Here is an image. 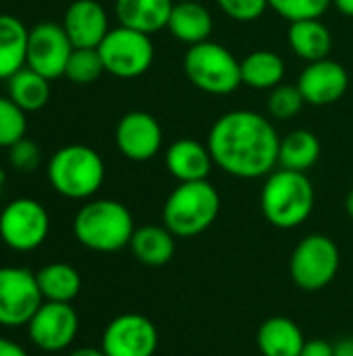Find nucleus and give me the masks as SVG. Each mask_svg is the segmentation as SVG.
<instances>
[{
    "label": "nucleus",
    "mask_w": 353,
    "mask_h": 356,
    "mask_svg": "<svg viewBox=\"0 0 353 356\" xmlns=\"http://www.w3.org/2000/svg\"><path fill=\"white\" fill-rule=\"evenodd\" d=\"M0 356H29V355H27V350H25L21 344L12 342V340H8V338H0Z\"/></svg>",
    "instance_id": "obj_35"
},
{
    "label": "nucleus",
    "mask_w": 353,
    "mask_h": 356,
    "mask_svg": "<svg viewBox=\"0 0 353 356\" xmlns=\"http://www.w3.org/2000/svg\"><path fill=\"white\" fill-rule=\"evenodd\" d=\"M73 50L75 46L60 23H37L29 29L27 38V67L52 81L64 75Z\"/></svg>",
    "instance_id": "obj_12"
},
{
    "label": "nucleus",
    "mask_w": 353,
    "mask_h": 356,
    "mask_svg": "<svg viewBox=\"0 0 353 356\" xmlns=\"http://www.w3.org/2000/svg\"><path fill=\"white\" fill-rule=\"evenodd\" d=\"M339 246L325 234H310L298 242L291 252L289 273L293 284L304 292L327 288L339 273Z\"/></svg>",
    "instance_id": "obj_8"
},
{
    "label": "nucleus",
    "mask_w": 353,
    "mask_h": 356,
    "mask_svg": "<svg viewBox=\"0 0 353 356\" xmlns=\"http://www.w3.org/2000/svg\"><path fill=\"white\" fill-rule=\"evenodd\" d=\"M69 356H106V355H104V350H102V348H89V346H85V348H77V350H73Z\"/></svg>",
    "instance_id": "obj_38"
},
{
    "label": "nucleus",
    "mask_w": 353,
    "mask_h": 356,
    "mask_svg": "<svg viewBox=\"0 0 353 356\" xmlns=\"http://www.w3.org/2000/svg\"><path fill=\"white\" fill-rule=\"evenodd\" d=\"M100 348L106 356H154L158 330L144 315L123 313L106 325Z\"/></svg>",
    "instance_id": "obj_13"
},
{
    "label": "nucleus",
    "mask_w": 353,
    "mask_h": 356,
    "mask_svg": "<svg viewBox=\"0 0 353 356\" xmlns=\"http://www.w3.org/2000/svg\"><path fill=\"white\" fill-rule=\"evenodd\" d=\"M46 175L56 194L69 200L94 198L106 177V165L98 150L85 144H69L58 148L48 165Z\"/></svg>",
    "instance_id": "obj_4"
},
{
    "label": "nucleus",
    "mask_w": 353,
    "mask_h": 356,
    "mask_svg": "<svg viewBox=\"0 0 353 356\" xmlns=\"http://www.w3.org/2000/svg\"><path fill=\"white\" fill-rule=\"evenodd\" d=\"M50 234V215L33 198H15L0 211V240L15 252L40 248Z\"/></svg>",
    "instance_id": "obj_9"
},
{
    "label": "nucleus",
    "mask_w": 353,
    "mask_h": 356,
    "mask_svg": "<svg viewBox=\"0 0 353 356\" xmlns=\"http://www.w3.org/2000/svg\"><path fill=\"white\" fill-rule=\"evenodd\" d=\"M300 356H335V344L329 340H306Z\"/></svg>",
    "instance_id": "obj_34"
},
{
    "label": "nucleus",
    "mask_w": 353,
    "mask_h": 356,
    "mask_svg": "<svg viewBox=\"0 0 353 356\" xmlns=\"http://www.w3.org/2000/svg\"><path fill=\"white\" fill-rule=\"evenodd\" d=\"M287 73L285 58L266 48H258L241 58V83L252 90L270 92L283 83Z\"/></svg>",
    "instance_id": "obj_22"
},
{
    "label": "nucleus",
    "mask_w": 353,
    "mask_h": 356,
    "mask_svg": "<svg viewBox=\"0 0 353 356\" xmlns=\"http://www.w3.org/2000/svg\"><path fill=\"white\" fill-rule=\"evenodd\" d=\"M35 273L23 267H0V325L21 327L27 325L35 311L42 307Z\"/></svg>",
    "instance_id": "obj_10"
},
{
    "label": "nucleus",
    "mask_w": 353,
    "mask_h": 356,
    "mask_svg": "<svg viewBox=\"0 0 353 356\" xmlns=\"http://www.w3.org/2000/svg\"><path fill=\"white\" fill-rule=\"evenodd\" d=\"M183 73L196 90L210 96H229L243 86L241 60L227 46L212 40L185 50Z\"/></svg>",
    "instance_id": "obj_6"
},
{
    "label": "nucleus",
    "mask_w": 353,
    "mask_h": 356,
    "mask_svg": "<svg viewBox=\"0 0 353 356\" xmlns=\"http://www.w3.org/2000/svg\"><path fill=\"white\" fill-rule=\"evenodd\" d=\"M8 163L12 169L17 171H23V173H31L40 167L42 163V152H40V146L33 142V140H19L15 146L8 148Z\"/></svg>",
    "instance_id": "obj_33"
},
{
    "label": "nucleus",
    "mask_w": 353,
    "mask_h": 356,
    "mask_svg": "<svg viewBox=\"0 0 353 356\" xmlns=\"http://www.w3.org/2000/svg\"><path fill=\"white\" fill-rule=\"evenodd\" d=\"M164 167L179 181H202L208 179L214 161L208 144L193 138H179L164 150Z\"/></svg>",
    "instance_id": "obj_17"
},
{
    "label": "nucleus",
    "mask_w": 353,
    "mask_h": 356,
    "mask_svg": "<svg viewBox=\"0 0 353 356\" xmlns=\"http://www.w3.org/2000/svg\"><path fill=\"white\" fill-rule=\"evenodd\" d=\"M306 100V104L312 106H329L339 102L347 88H350V75L347 69L333 58H322L308 63L295 83Z\"/></svg>",
    "instance_id": "obj_15"
},
{
    "label": "nucleus",
    "mask_w": 353,
    "mask_h": 356,
    "mask_svg": "<svg viewBox=\"0 0 353 356\" xmlns=\"http://www.w3.org/2000/svg\"><path fill=\"white\" fill-rule=\"evenodd\" d=\"M221 13L237 23H254L270 8L268 0H216Z\"/></svg>",
    "instance_id": "obj_32"
},
{
    "label": "nucleus",
    "mask_w": 353,
    "mask_h": 356,
    "mask_svg": "<svg viewBox=\"0 0 353 356\" xmlns=\"http://www.w3.org/2000/svg\"><path fill=\"white\" fill-rule=\"evenodd\" d=\"M322 146L314 131L293 129L279 144V167L289 171L308 173L320 159Z\"/></svg>",
    "instance_id": "obj_25"
},
{
    "label": "nucleus",
    "mask_w": 353,
    "mask_h": 356,
    "mask_svg": "<svg viewBox=\"0 0 353 356\" xmlns=\"http://www.w3.org/2000/svg\"><path fill=\"white\" fill-rule=\"evenodd\" d=\"M98 52L104 63V71L119 79H135L150 71L156 48L152 35L137 29L117 25L110 27Z\"/></svg>",
    "instance_id": "obj_7"
},
{
    "label": "nucleus",
    "mask_w": 353,
    "mask_h": 356,
    "mask_svg": "<svg viewBox=\"0 0 353 356\" xmlns=\"http://www.w3.org/2000/svg\"><path fill=\"white\" fill-rule=\"evenodd\" d=\"M166 29L177 42L189 48L210 40L214 31V17L204 2L198 0L175 2Z\"/></svg>",
    "instance_id": "obj_18"
},
{
    "label": "nucleus",
    "mask_w": 353,
    "mask_h": 356,
    "mask_svg": "<svg viewBox=\"0 0 353 356\" xmlns=\"http://www.w3.org/2000/svg\"><path fill=\"white\" fill-rule=\"evenodd\" d=\"M27 134V113L8 96H0V148H10Z\"/></svg>",
    "instance_id": "obj_30"
},
{
    "label": "nucleus",
    "mask_w": 353,
    "mask_h": 356,
    "mask_svg": "<svg viewBox=\"0 0 353 356\" xmlns=\"http://www.w3.org/2000/svg\"><path fill=\"white\" fill-rule=\"evenodd\" d=\"M221 213V194L208 181H183L164 200L162 225L175 238H196L210 229Z\"/></svg>",
    "instance_id": "obj_5"
},
{
    "label": "nucleus",
    "mask_w": 353,
    "mask_h": 356,
    "mask_svg": "<svg viewBox=\"0 0 353 356\" xmlns=\"http://www.w3.org/2000/svg\"><path fill=\"white\" fill-rule=\"evenodd\" d=\"M135 232L131 211L112 198L87 200L73 219L77 242L94 252H119L129 246Z\"/></svg>",
    "instance_id": "obj_3"
},
{
    "label": "nucleus",
    "mask_w": 353,
    "mask_h": 356,
    "mask_svg": "<svg viewBox=\"0 0 353 356\" xmlns=\"http://www.w3.org/2000/svg\"><path fill=\"white\" fill-rule=\"evenodd\" d=\"M333 6H335L341 15L352 17L353 19V0H333Z\"/></svg>",
    "instance_id": "obj_37"
},
{
    "label": "nucleus",
    "mask_w": 353,
    "mask_h": 356,
    "mask_svg": "<svg viewBox=\"0 0 353 356\" xmlns=\"http://www.w3.org/2000/svg\"><path fill=\"white\" fill-rule=\"evenodd\" d=\"M133 257L148 267H162L175 257V236L164 225H141L135 227L129 242Z\"/></svg>",
    "instance_id": "obj_24"
},
{
    "label": "nucleus",
    "mask_w": 353,
    "mask_h": 356,
    "mask_svg": "<svg viewBox=\"0 0 353 356\" xmlns=\"http://www.w3.org/2000/svg\"><path fill=\"white\" fill-rule=\"evenodd\" d=\"M256 342L262 356H300L306 338L289 317H270L260 325Z\"/></svg>",
    "instance_id": "obj_21"
},
{
    "label": "nucleus",
    "mask_w": 353,
    "mask_h": 356,
    "mask_svg": "<svg viewBox=\"0 0 353 356\" xmlns=\"http://www.w3.org/2000/svg\"><path fill=\"white\" fill-rule=\"evenodd\" d=\"M345 213H347L350 219H353V188L347 192V196H345Z\"/></svg>",
    "instance_id": "obj_39"
},
{
    "label": "nucleus",
    "mask_w": 353,
    "mask_h": 356,
    "mask_svg": "<svg viewBox=\"0 0 353 356\" xmlns=\"http://www.w3.org/2000/svg\"><path fill=\"white\" fill-rule=\"evenodd\" d=\"M175 2H185V0H175ZM198 2H202V0H198Z\"/></svg>",
    "instance_id": "obj_40"
},
{
    "label": "nucleus",
    "mask_w": 353,
    "mask_h": 356,
    "mask_svg": "<svg viewBox=\"0 0 353 356\" xmlns=\"http://www.w3.org/2000/svg\"><path fill=\"white\" fill-rule=\"evenodd\" d=\"M268 6L285 21L302 19H320L331 6L333 0H268Z\"/></svg>",
    "instance_id": "obj_31"
},
{
    "label": "nucleus",
    "mask_w": 353,
    "mask_h": 356,
    "mask_svg": "<svg viewBox=\"0 0 353 356\" xmlns=\"http://www.w3.org/2000/svg\"><path fill=\"white\" fill-rule=\"evenodd\" d=\"M60 25L75 48H98L110 31L108 13L98 0H73Z\"/></svg>",
    "instance_id": "obj_16"
},
{
    "label": "nucleus",
    "mask_w": 353,
    "mask_h": 356,
    "mask_svg": "<svg viewBox=\"0 0 353 356\" xmlns=\"http://www.w3.org/2000/svg\"><path fill=\"white\" fill-rule=\"evenodd\" d=\"M287 44L291 52L308 65L329 58L333 50V33L322 19L291 21L287 29Z\"/></svg>",
    "instance_id": "obj_20"
},
{
    "label": "nucleus",
    "mask_w": 353,
    "mask_h": 356,
    "mask_svg": "<svg viewBox=\"0 0 353 356\" xmlns=\"http://www.w3.org/2000/svg\"><path fill=\"white\" fill-rule=\"evenodd\" d=\"M175 0H114L119 25L154 35L166 29Z\"/></svg>",
    "instance_id": "obj_19"
},
{
    "label": "nucleus",
    "mask_w": 353,
    "mask_h": 356,
    "mask_svg": "<svg viewBox=\"0 0 353 356\" xmlns=\"http://www.w3.org/2000/svg\"><path fill=\"white\" fill-rule=\"evenodd\" d=\"M29 340L35 348L44 353L67 350L79 334V315L71 302H48L42 307L27 323Z\"/></svg>",
    "instance_id": "obj_11"
},
{
    "label": "nucleus",
    "mask_w": 353,
    "mask_h": 356,
    "mask_svg": "<svg viewBox=\"0 0 353 356\" xmlns=\"http://www.w3.org/2000/svg\"><path fill=\"white\" fill-rule=\"evenodd\" d=\"M162 142V127L148 111H129L117 123L114 144L119 152L133 163H146L158 156Z\"/></svg>",
    "instance_id": "obj_14"
},
{
    "label": "nucleus",
    "mask_w": 353,
    "mask_h": 356,
    "mask_svg": "<svg viewBox=\"0 0 353 356\" xmlns=\"http://www.w3.org/2000/svg\"><path fill=\"white\" fill-rule=\"evenodd\" d=\"M29 29L15 17L0 13V79L6 81L27 65Z\"/></svg>",
    "instance_id": "obj_23"
},
{
    "label": "nucleus",
    "mask_w": 353,
    "mask_h": 356,
    "mask_svg": "<svg viewBox=\"0 0 353 356\" xmlns=\"http://www.w3.org/2000/svg\"><path fill=\"white\" fill-rule=\"evenodd\" d=\"M6 96L25 113H35L50 100V79L25 65L6 79Z\"/></svg>",
    "instance_id": "obj_27"
},
{
    "label": "nucleus",
    "mask_w": 353,
    "mask_h": 356,
    "mask_svg": "<svg viewBox=\"0 0 353 356\" xmlns=\"http://www.w3.org/2000/svg\"><path fill=\"white\" fill-rule=\"evenodd\" d=\"M206 144L214 167L237 179H260L279 167L281 136L270 117L250 108L223 113L212 123Z\"/></svg>",
    "instance_id": "obj_1"
},
{
    "label": "nucleus",
    "mask_w": 353,
    "mask_h": 356,
    "mask_svg": "<svg viewBox=\"0 0 353 356\" xmlns=\"http://www.w3.org/2000/svg\"><path fill=\"white\" fill-rule=\"evenodd\" d=\"M35 280L48 302H73L81 292V275L69 263H48L35 273Z\"/></svg>",
    "instance_id": "obj_26"
},
{
    "label": "nucleus",
    "mask_w": 353,
    "mask_h": 356,
    "mask_svg": "<svg viewBox=\"0 0 353 356\" xmlns=\"http://www.w3.org/2000/svg\"><path fill=\"white\" fill-rule=\"evenodd\" d=\"M304 106H306V100H304L298 86L281 83V86H277L275 90L268 92L266 113L275 121H291L302 113Z\"/></svg>",
    "instance_id": "obj_29"
},
{
    "label": "nucleus",
    "mask_w": 353,
    "mask_h": 356,
    "mask_svg": "<svg viewBox=\"0 0 353 356\" xmlns=\"http://www.w3.org/2000/svg\"><path fill=\"white\" fill-rule=\"evenodd\" d=\"M102 73L106 71L98 48H75L64 69V77L77 86L94 83Z\"/></svg>",
    "instance_id": "obj_28"
},
{
    "label": "nucleus",
    "mask_w": 353,
    "mask_h": 356,
    "mask_svg": "<svg viewBox=\"0 0 353 356\" xmlns=\"http://www.w3.org/2000/svg\"><path fill=\"white\" fill-rule=\"evenodd\" d=\"M335 356H353V336L337 340V344H335Z\"/></svg>",
    "instance_id": "obj_36"
},
{
    "label": "nucleus",
    "mask_w": 353,
    "mask_h": 356,
    "mask_svg": "<svg viewBox=\"0 0 353 356\" xmlns=\"http://www.w3.org/2000/svg\"><path fill=\"white\" fill-rule=\"evenodd\" d=\"M316 202V192L306 173L277 167L264 177L260 192V211L277 229H295L304 225Z\"/></svg>",
    "instance_id": "obj_2"
}]
</instances>
